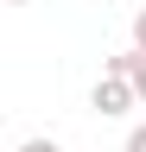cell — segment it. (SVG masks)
<instances>
[{
	"label": "cell",
	"mask_w": 146,
	"mask_h": 152,
	"mask_svg": "<svg viewBox=\"0 0 146 152\" xmlns=\"http://www.w3.org/2000/svg\"><path fill=\"white\" fill-rule=\"evenodd\" d=\"M102 70H108V76H127L134 95H140V108H146V51H121V57H108Z\"/></svg>",
	"instance_id": "7a4b0ae2"
},
{
	"label": "cell",
	"mask_w": 146,
	"mask_h": 152,
	"mask_svg": "<svg viewBox=\"0 0 146 152\" xmlns=\"http://www.w3.org/2000/svg\"><path fill=\"white\" fill-rule=\"evenodd\" d=\"M89 108L102 114V121H114V114H127V108H140V95H134V83L127 76H95V89H89Z\"/></svg>",
	"instance_id": "6da1fadb"
},
{
	"label": "cell",
	"mask_w": 146,
	"mask_h": 152,
	"mask_svg": "<svg viewBox=\"0 0 146 152\" xmlns=\"http://www.w3.org/2000/svg\"><path fill=\"white\" fill-rule=\"evenodd\" d=\"M19 152H64V146H57V140H45V133H38V140H26Z\"/></svg>",
	"instance_id": "277c9868"
},
{
	"label": "cell",
	"mask_w": 146,
	"mask_h": 152,
	"mask_svg": "<svg viewBox=\"0 0 146 152\" xmlns=\"http://www.w3.org/2000/svg\"><path fill=\"white\" fill-rule=\"evenodd\" d=\"M134 51H146V7L134 13Z\"/></svg>",
	"instance_id": "5b68a950"
},
{
	"label": "cell",
	"mask_w": 146,
	"mask_h": 152,
	"mask_svg": "<svg viewBox=\"0 0 146 152\" xmlns=\"http://www.w3.org/2000/svg\"><path fill=\"white\" fill-rule=\"evenodd\" d=\"M121 152H146V121H140L134 133H127V146H121Z\"/></svg>",
	"instance_id": "3957f363"
},
{
	"label": "cell",
	"mask_w": 146,
	"mask_h": 152,
	"mask_svg": "<svg viewBox=\"0 0 146 152\" xmlns=\"http://www.w3.org/2000/svg\"><path fill=\"white\" fill-rule=\"evenodd\" d=\"M13 7H32V0H13Z\"/></svg>",
	"instance_id": "8992f818"
}]
</instances>
